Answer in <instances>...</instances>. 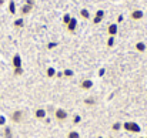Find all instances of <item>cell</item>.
<instances>
[{
	"label": "cell",
	"instance_id": "obj_15",
	"mask_svg": "<svg viewBox=\"0 0 147 138\" xmlns=\"http://www.w3.org/2000/svg\"><path fill=\"white\" fill-rule=\"evenodd\" d=\"M14 26H16V27H23V20H22V19H17V20L14 21Z\"/></svg>",
	"mask_w": 147,
	"mask_h": 138
},
{
	"label": "cell",
	"instance_id": "obj_12",
	"mask_svg": "<svg viewBox=\"0 0 147 138\" xmlns=\"http://www.w3.org/2000/svg\"><path fill=\"white\" fill-rule=\"evenodd\" d=\"M80 14H82V17H83V19H89V17H90V13H89V10H87V9H82Z\"/></svg>",
	"mask_w": 147,
	"mask_h": 138
},
{
	"label": "cell",
	"instance_id": "obj_27",
	"mask_svg": "<svg viewBox=\"0 0 147 138\" xmlns=\"http://www.w3.org/2000/svg\"><path fill=\"white\" fill-rule=\"evenodd\" d=\"M0 100H1V97H0Z\"/></svg>",
	"mask_w": 147,
	"mask_h": 138
},
{
	"label": "cell",
	"instance_id": "obj_9",
	"mask_svg": "<svg viewBox=\"0 0 147 138\" xmlns=\"http://www.w3.org/2000/svg\"><path fill=\"white\" fill-rule=\"evenodd\" d=\"M107 31H109L110 37L116 36V34H117V24H110V26H109V29H107Z\"/></svg>",
	"mask_w": 147,
	"mask_h": 138
},
{
	"label": "cell",
	"instance_id": "obj_17",
	"mask_svg": "<svg viewBox=\"0 0 147 138\" xmlns=\"http://www.w3.org/2000/svg\"><path fill=\"white\" fill-rule=\"evenodd\" d=\"M4 137L6 138H11V131H10V128H6V131H4Z\"/></svg>",
	"mask_w": 147,
	"mask_h": 138
},
{
	"label": "cell",
	"instance_id": "obj_7",
	"mask_svg": "<svg viewBox=\"0 0 147 138\" xmlns=\"http://www.w3.org/2000/svg\"><path fill=\"white\" fill-rule=\"evenodd\" d=\"M103 17H104V11H103V10H98L97 13H96V16H94V19H93V23H94V24H98V23L103 20Z\"/></svg>",
	"mask_w": 147,
	"mask_h": 138
},
{
	"label": "cell",
	"instance_id": "obj_1",
	"mask_svg": "<svg viewBox=\"0 0 147 138\" xmlns=\"http://www.w3.org/2000/svg\"><path fill=\"white\" fill-rule=\"evenodd\" d=\"M54 117H56V120H57V121L63 123V121L69 117V113H67L66 110H63V108H57V110L54 111Z\"/></svg>",
	"mask_w": 147,
	"mask_h": 138
},
{
	"label": "cell",
	"instance_id": "obj_23",
	"mask_svg": "<svg viewBox=\"0 0 147 138\" xmlns=\"http://www.w3.org/2000/svg\"><path fill=\"white\" fill-rule=\"evenodd\" d=\"M80 121V117H74V123H79Z\"/></svg>",
	"mask_w": 147,
	"mask_h": 138
},
{
	"label": "cell",
	"instance_id": "obj_4",
	"mask_svg": "<svg viewBox=\"0 0 147 138\" xmlns=\"http://www.w3.org/2000/svg\"><path fill=\"white\" fill-rule=\"evenodd\" d=\"M76 27H77V20H76L74 17H71L70 21H69V24H67V30H69L70 33H73V31L76 30Z\"/></svg>",
	"mask_w": 147,
	"mask_h": 138
},
{
	"label": "cell",
	"instance_id": "obj_2",
	"mask_svg": "<svg viewBox=\"0 0 147 138\" xmlns=\"http://www.w3.org/2000/svg\"><path fill=\"white\" fill-rule=\"evenodd\" d=\"M123 128L127 131H131V133H140V127L136 123H126V124H123Z\"/></svg>",
	"mask_w": 147,
	"mask_h": 138
},
{
	"label": "cell",
	"instance_id": "obj_16",
	"mask_svg": "<svg viewBox=\"0 0 147 138\" xmlns=\"http://www.w3.org/2000/svg\"><path fill=\"white\" fill-rule=\"evenodd\" d=\"M54 74H56L54 68H51V67H49V68H47V76H49V77H53Z\"/></svg>",
	"mask_w": 147,
	"mask_h": 138
},
{
	"label": "cell",
	"instance_id": "obj_21",
	"mask_svg": "<svg viewBox=\"0 0 147 138\" xmlns=\"http://www.w3.org/2000/svg\"><path fill=\"white\" fill-rule=\"evenodd\" d=\"M64 76L70 77V76H73V71H70V70H64Z\"/></svg>",
	"mask_w": 147,
	"mask_h": 138
},
{
	"label": "cell",
	"instance_id": "obj_10",
	"mask_svg": "<svg viewBox=\"0 0 147 138\" xmlns=\"http://www.w3.org/2000/svg\"><path fill=\"white\" fill-rule=\"evenodd\" d=\"M136 50H137V51H140V53L146 51V44H144L143 42H139V43L136 44Z\"/></svg>",
	"mask_w": 147,
	"mask_h": 138
},
{
	"label": "cell",
	"instance_id": "obj_20",
	"mask_svg": "<svg viewBox=\"0 0 147 138\" xmlns=\"http://www.w3.org/2000/svg\"><path fill=\"white\" fill-rule=\"evenodd\" d=\"M113 44H114V39H113V37H110V39H109V42H107V46H113Z\"/></svg>",
	"mask_w": 147,
	"mask_h": 138
},
{
	"label": "cell",
	"instance_id": "obj_5",
	"mask_svg": "<svg viewBox=\"0 0 147 138\" xmlns=\"http://www.w3.org/2000/svg\"><path fill=\"white\" fill-rule=\"evenodd\" d=\"M32 9H33V3L26 1V4L22 7V14H29V13L32 11Z\"/></svg>",
	"mask_w": 147,
	"mask_h": 138
},
{
	"label": "cell",
	"instance_id": "obj_3",
	"mask_svg": "<svg viewBox=\"0 0 147 138\" xmlns=\"http://www.w3.org/2000/svg\"><path fill=\"white\" fill-rule=\"evenodd\" d=\"M23 115H24L23 111H19V110H17V111H13V114H11V121H13V123H20V121L23 120Z\"/></svg>",
	"mask_w": 147,
	"mask_h": 138
},
{
	"label": "cell",
	"instance_id": "obj_14",
	"mask_svg": "<svg viewBox=\"0 0 147 138\" xmlns=\"http://www.w3.org/2000/svg\"><path fill=\"white\" fill-rule=\"evenodd\" d=\"M70 19H71V16H70V14H64V17H63V23L67 26V24H69V21H70Z\"/></svg>",
	"mask_w": 147,
	"mask_h": 138
},
{
	"label": "cell",
	"instance_id": "obj_22",
	"mask_svg": "<svg viewBox=\"0 0 147 138\" xmlns=\"http://www.w3.org/2000/svg\"><path fill=\"white\" fill-rule=\"evenodd\" d=\"M119 128H120V123H116V124L113 125V130H114V131H117Z\"/></svg>",
	"mask_w": 147,
	"mask_h": 138
},
{
	"label": "cell",
	"instance_id": "obj_25",
	"mask_svg": "<svg viewBox=\"0 0 147 138\" xmlns=\"http://www.w3.org/2000/svg\"><path fill=\"white\" fill-rule=\"evenodd\" d=\"M27 1H29V3H33V1H34V0H27Z\"/></svg>",
	"mask_w": 147,
	"mask_h": 138
},
{
	"label": "cell",
	"instance_id": "obj_26",
	"mask_svg": "<svg viewBox=\"0 0 147 138\" xmlns=\"http://www.w3.org/2000/svg\"><path fill=\"white\" fill-rule=\"evenodd\" d=\"M97 138H103V137H97Z\"/></svg>",
	"mask_w": 147,
	"mask_h": 138
},
{
	"label": "cell",
	"instance_id": "obj_19",
	"mask_svg": "<svg viewBox=\"0 0 147 138\" xmlns=\"http://www.w3.org/2000/svg\"><path fill=\"white\" fill-rule=\"evenodd\" d=\"M84 102H86V104H94V100H93V98H86Z\"/></svg>",
	"mask_w": 147,
	"mask_h": 138
},
{
	"label": "cell",
	"instance_id": "obj_18",
	"mask_svg": "<svg viewBox=\"0 0 147 138\" xmlns=\"http://www.w3.org/2000/svg\"><path fill=\"white\" fill-rule=\"evenodd\" d=\"M16 7H14V1H10V13H14Z\"/></svg>",
	"mask_w": 147,
	"mask_h": 138
},
{
	"label": "cell",
	"instance_id": "obj_13",
	"mask_svg": "<svg viewBox=\"0 0 147 138\" xmlns=\"http://www.w3.org/2000/svg\"><path fill=\"white\" fill-rule=\"evenodd\" d=\"M67 138H80V137H79V133L77 131H71V133H69Z\"/></svg>",
	"mask_w": 147,
	"mask_h": 138
},
{
	"label": "cell",
	"instance_id": "obj_6",
	"mask_svg": "<svg viewBox=\"0 0 147 138\" xmlns=\"http://www.w3.org/2000/svg\"><path fill=\"white\" fill-rule=\"evenodd\" d=\"M143 16H144V13L142 10H133L131 11V19L133 20H140V19H143Z\"/></svg>",
	"mask_w": 147,
	"mask_h": 138
},
{
	"label": "cell",
	"instance_id": "obj_8",
	"mask_svg": "<svg viewBox=\"0 0 147 138\" xmlns=\"http://www.w3.org/2000/svg\"><path fill=\"white\" fill-rule=\"evenodd\" d=\"M92 86H93V83H92L90 80H83V81L80 83V88H82V90H89Z\"/></svg>",
	"mask_w": 147,
	"mask_h": 138
},
{
	"label": "cell",
	"instance_id": "obj_24",
	"mask_svg": "<svg viewBox=\"0 0 147 138\" xmlns=\"http://www.w3.org/2000/svg\"><path fill=\"white\" fill-rule=\"evenodd\" d=\"M1 124H4V118H3V117H0V125H1Z\"/></svg>",
	"mask_w": 147,
	"mask_h": 138
},
{
	"label": "cell",
	"instance_id": "obj_11",
	"mask_svg": "<svg viewBox=\"0 0 147 138\" xmlns=\"http://www.w3.org/2000/svg\"><path fill=\"white\" fill-rule=\"evenodd\" d=\"M36 117H37V118H45V117H46V111L42 110V108H39V110L36 111Z\"/></svg>",
	"mask_w": 147,
	"mask_h": 138
}]
</instances>
